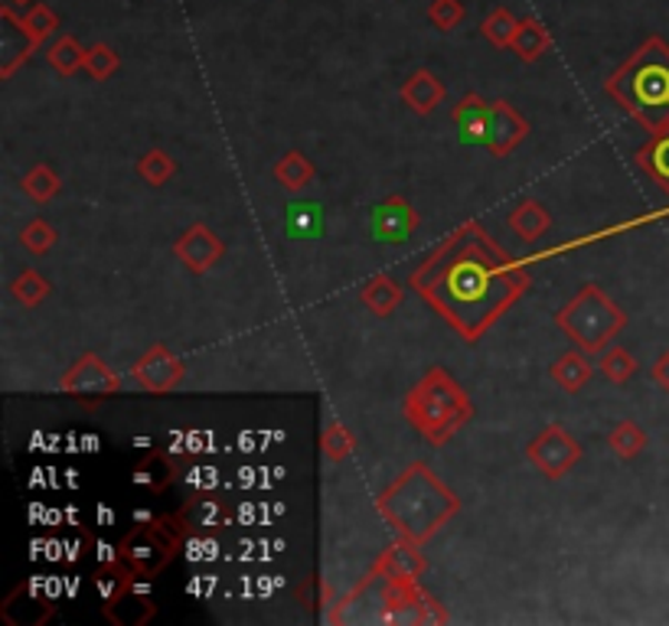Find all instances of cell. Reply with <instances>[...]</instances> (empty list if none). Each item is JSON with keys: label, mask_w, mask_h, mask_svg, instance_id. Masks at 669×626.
Returning a JSON list of instances; mask_svg holds the SVG:
<instances>
[{"label": "cell", "mask_w": 669, "mask_h": 626, "mask_svg": "<svg viewBox=\"0 0 669 626\" xmlns=\"http://www.w3.org/2000/svg\"><path fill=\"white\" fill-rule=\"evenodd\" d=\"M412 287L474 342L529 290V278L484 228L467 223L412 271Z\"/></svg>", "instance_id": "1"}, {"label": "cell", "mask_w": 669, "mask_h": 626, "mask_svg": "<svg viewBox=\"0 0 669 626\" xmlns=\"http://www.w3.org/2000/svg\"><path fill=\"white\" fill-rule=\"evenodd\" d=\"M460 510V500L454 490L432 473L428 463H412L389 490L379 496V513L392 522V528L415 542L425 545L442 525H447Z\"/></svg>", "instance_id": "2"}, {"label": "cell", "mask_w": 669, "mask_h": 626, "mask_svg": "<svg viewBox=\"0 0 669 626\" xmlns=\"http://www.w3.org/2000/svg\"><path fill=\"white\" fill-rule=\"evenodd\" d=\"M608 95L640 121L650 134L669 131V43L663 37L643 40L633 57L605 82Z\"/></svg>", "instance_id": "3"}, {"label": "cell", "mask_w": 669, "mask_h": 626, "mask_svg": "<svg viewBox=\"0 0 669 626\" xmlns=\"http://www.w3.org/2000/svg\"><path fill=\"white\" fill-rule=\"evenodd\" d=\"M405 418L428 444L442 448L474 418V404L445 369H428L405 399Z\"/></svg>", "instance_id": "4"}, {"label": "cell", "mask_w": 669, "mask_h": 626, "mask_svg": "<svg viewBox=\"0 0 669 626\" xmlns=\"http://www.w3.org/2000/svg\"><path fill=\"white\" fill-rule=\"evenodd\" d=\"M558 330L588 356H601L624 330L627 317L598 285L581 287L556 314Z\"/></svg>", "instance_id": "5"}, {"label": "cell", "mask_w": 669, "mask_h": 626, "mask_svg": "<svg viewBox=\"0 0 669 626\" xmlns=\"http://www.w3.org/2000/svg\"><path fill=\"white\" fill-rule=\"evenodd\" d=\"M183 538L186 535H183V528L176 525L173 515H154V519H144L141 525H134L121 538L118 558L138 577H158L176 558Z\"/></svg>", "instance_id": "6"}, {"label": "cell", "mask_w": 669, "mask_h": 626, "mask_svg": "<svg viewBox=\"0 0 669 626\" xmlns=\"http://www.w3.org/2000/svg\"><path fill=\"white\" fill-rule=\"evenodd\" d=\"M59 389L79 401L112 399V396H118L121 382H118V376L109 369L105 359H99L95 352H85V356L59 379Z\"/></svg>", "instance_id": "7"}, {"label": "cell", "mask_w": 669, "mask_h": 626, "mask_svg": "<svg viewBox=\"0 0 669 626\" xmlns=\"http://www.w3.org/2000/svg\"><path fill=\"white\" fill-rule=\"evenodd\" d=\"M526 456L536 463L539 473H546L549 480H561L578 460H581V444L561 428V424H549L529 448Z\"/></svg>", "instance_id": "8"}, {"label": "cell", "mask_w": 669, "mask_h": 626, "mask_svg": "<svg viewBox=\"0 0 669 626\" xmlns=\"http://www.w3.org/2000/svg\"><path fill=\"white\" fill-rule=\"evenodd\" d=\"M176 525L183 528L186 538H196V535H206V538H216L229 525L232 510L223 496L213 490V493H196V496H186V503L173 513Z\"/></svg>", "instance_id": "9"}, {"label": "cell", "mask_w": 669, "mask_h": 626, "mask_svg": "<svg viewBox=\"0 0 669 626\" xmlns=\"http://www.w3.org/2000/svg\"><path fill=\"white\" fill-rule=\"evenodd\" d=\"M183 372H186V369H183V359H176L164 342L151 346V349L134 362V369H131L134 382H138L144 392H154V396L173 392V389L180 386Z\"/></svg>", "instance_id": "10"}, {"label": "cell", "mask_w": 669, "mask_h": 626, "mask_svg": "<svg viewBox=\"0 0 669 626\" xmlns=\"http://www.w3.org/2000/svg\"><path fill=\"white\" fill-rule=\"evenodd\" d=\"M173 255L183 261L186 271L203 275V271H210L213 265L223 261L225 245L223 238H220L213 228L196 223V226H190L180 238H176V242H173Z\"/></svg>", "instance_id": "11"}, {"label": "cell", "mask_w": 669, "mask_h": 626, "mask_svg": "<svg viewBox=\"0 0 669 626\" xmlns=\"http://www.w3.org/2000/svg\"><path fill=\"white\" fill-rule=\"evenodd\" d=\"M529 134V124L526 117L516 112L509 102H490V112H487V134H484V144L490 154L497 157H509Z\"/></svg>", "instance_id": "12"}, {"label": "cell", "mask_w": 669, "mask_h": 626, "mask_svg": "<svg viewBox=\"0 0 669 626\" xmlns=\"http://www.w3.org/2000/svg\"><path fill=\"white\" fill-rule=\"evenodd\" d=\"M17 610H23V614L13 620V626H43L47 620H53L57 604H53V597H50L37 581H23V584H17V587L7 594V601L0 604V620L13 617Z\"/></svg>", "instance_id": "13"}, {"label": "cell", "mask_w": 669, "mask_h": 626, "mask_svg": "<svg viewBox=\"0 0 669 626\" xmlns=\"http://www.w3.org/2000/svg\"><path fill=\"white\" fill-rule=\"evenodd\" d=\"M37 47L40 43L30 37L23 20H17L10 7H0V79H10L20 62L37 53Z\"/></svg>", "instance_id": "14"}, {"label": "cell", "mask_w": 669, "mask_h": 626, "mask_svg": "<svg viewBox=\"0 0 669 626\" xmlns=\"http://www.w3.org/2000/svg\"><path fill=\"white\" fill-rule=\"evenodd\" d=\"M425 571V558L418 555V545L415 542H398L383 552V558L373 565V577H383V581H418V574Z\"/></svg>", "instance_id": "15"}, {"label": "cell", "mask_w": 669, "mask_h": 626, "mask_svg": "<svg viewBox=\"0 0 669 626\" xmlns=\"http://www.w3.org/2000/svg\"><path fill=\"white\" fill-rule=\"evenodd\" d=\"M180 470H183V463L173 460L168 451H151L131 470V483L148 490V493H164L170 483H176Z\"/></svg>", "instance_id": "16"}, {"label": "cell", "mask_w": 669, "mask_h": 626, "mask_svg": "<svg viewBox=\"0 0 669 626\" xmlns=\"http://www.w3.org/2000/svg\"><path fill=\"white\" fill-rule=\"evenodd\" d=\"M445 82H442L432 69H418V72L408 75V82L402 85V102L415 114H432L445 102Z\"/></svg>", "instance_id": "17"}, {"label": "cell", "mask_w": 669, "mask_h": 626, "mask_svg": "<svg viewBox=\"0 0 669 626\" xmlns=\"http://www.w3.org/2000/svg\"><path fill=\"white\" fill-rule=\"evenodd\" d=\"M102 614H105V620L112 626H144L158 617V604L148 594H141V591L131 587L114 604L102 607Z\"/></svg>", "instance_id": "18"}, {"label": "cell", "mask_w": 669, "mask_h": 626, "mask_svg": "<svg viewBox=\"0 0 669 626\" xmlns=\"http://www.w3.org/2000/svg\"><path fill=\"white\" fill-rule=\"evenodd\" d=\"M415 226H418V213L402 196H392L389 203L379 206L373 216V235L386 238V242H402Z\"/></svg>", "instance_id": "19"}, {"label": "cell", "mask_w": 669, "mask_h": 626, "mask_svg": "<svg viewBox=\"0 0 669 626\" xmlns=\"http://www.w3.org/2000/svg\"><path fill=\"white\" fill-rule=\"evenodd\" d=\"M553 226L549 209L539 199H523L513 213H509V228L523 238V242H539Z\"/></svg>", "instance_id": "20"}, {"label": "cell", "mask_w": 669, "mask_h": 626, "mask_svg": "<svg viewBox=\"0 0 669 626\" xmlns=\"http://www.w3.org/2000/svg\"><path fill=\"white\" fill-rule=\"evenodd\" d=\"M553 47V33L546 30V23H539L536 17H526L519 20V30H516V40H513V53L523 59V62H536L549 53Z\"/></svg>", "instance_id": "21"}, {"label": "cell", "mask_w": 669, "mask_h": 626, "mask_svg": "<svg viewBox=\"0 0 669 626\" xmlns=\"http://www.w3.org/2000/svg\"><path fill=\"white\" fill-rule=\"evenodd\" d=\"M553 379H556L558 389H565V392H581L585 386H588V379H591V362H588V352H581V349H571V352H565V356H558L556 366H553Z\"/></svg>", "instance_id": "22"}, {"label": "cell", "mask_w": 669, "mask_h": 626, "mask_svg": "<svg viewBox=\"0 0 669 626\" xmlns=\"http://www.w3.org/2000/svg\"><path fill=\"white\" fill-rule=\"evenodd\" d=\"M363 304H366V310H373L376 317H389L392 310L402 304V297H405V290L402 285L389 278V275H376V278H369L366 285H363Z\"/></svg>", "instance_id": "23"}, {"label": "cell", "mask_w": 669, "mask_h": 626, "mask_svg": "<svg viewBox=\"0 0 669 626\" xmlns=\"http://www.w3.org/2000/svg\"><path fill=\"white\" fill-rule=\"evenodd\" d=\"M134 577H138V574L128 568L121 558L102 562V568L95 574V591H99V597H102V607H109L124 591H131V587H134Z\"/></svg>", "instance_id": "24"}, {"label": "cell", "mask_w": 669, "mask_h": 626, "mask_svg": "<svg viewBox=\"0 0 669 626\" xmlns=\"http://www.w3.org/2000/svg\"><path fill=\"white\" fill-rule=\"evenodd\" d=\"M637 164L657 179L660 189L669 193V131L650 137V144L637 154Z\"/></svg>", "instance_id": "25"}, {"label": "cell", "mask_w": 669, "mask_h": 626, "mask_svg": "<svg viewBox=\"0 0 669 626\" xmlns=\"http://www.w3.org/2000/svg\"><path fill=\"white\" fill-rule=\"evenodd\" d=\"M85 57H89V50L75 40V37H59L57 43L50 47V53H47V62L57 69L62 79H72L79 69H85Z\"/></svg>", "instance_id": "26"}, {"label": "cell", "mask_w": 669, "mask_h": 626, "mask_svg": "<svg viewBox=\"0 0 669 626\" xmlns=\"http://www.w3.org/2000/svg\"><path fill=\"white\" fill-rule=\"evenodd\" d=\"M487 112H490V105L480 95H467L457 105L454 121L460 124V137L464 141H484V134H487Z\"/></svg>", "instance_id": "27"}, {"label": "cell", "mask_w": 669, "mask_h": 626, "mask_svg": "<svg viewBox=\"0 0 669 626\" xmlns=\"http://www.w3.org/2000/svg\"><path fill=\"white\" fill-rule=\"evenodd\" d=\"M314 176H317L314 164L301 151H287L278 164H275V179H278L284 189H304V186L314 183Z\"/></svg>", "instance_id": "28"}, {"label": "cell", "mask_w": 669, "mask_h": 626, "mask_svg": "<svg viewBox=\"0 0 669 626\" xmlns=\"http://www.w3.org/2000/svg\"><path fill=\"white\" fill-rule=\"evenodd\" d=\"M608 448L620 460H633V456L647 448V434H643V428L637 421H617L611 428V434H608Z\"/></svg>", "instance_id": "29"}, {"label": "cell", "mask_w": 669, "mask_h": 626, "mask_svg": "<svg viewBox=\"0 0 669 626\" xmlns=\"http://www.w3.org/2000/svg\"><path fill=\"white\" fill-rule=\"evenodd\" d=\"M516 30H519V20H516L506 7H497V10L480 23V33H484L487 43L497 47V50H509V47H513Z\"/></svg>", "instance_id": "30"}, {"label": "cell", "mask_w": 669, "mask_h": 626, "mask_svg": "<svg viewBox=\"0 0 669 626\" xmlns=\"http://www.w3.org/2000/svg\"><path fill=\"white\" fill-rule=\"evenodd\" d=\"M23 189H27L30 199H37V203H50V199L59 193L57 171L47 167V164H37L33 171H27V176H23Z\"/></svg>", "instance_id": "31"}, {"label": "cell", "mask_w": 669, "mask_h": 626, "mask_svg": "<svg viewBox=\"0 0 669 626\" xmlns=\"http://www.w3.org/2000/svg\"><path fill=\"white\" fill-rule=\"evenodd\" d=\"M138 173H141V179L144 183H151V186H164L173 179V173H176V161L164 154V151H151V154H144L141 161H138Z\"/></svg>", "instance_id": "32"}, {"label": "cell", "mask_w": 669, "mask_h": 626, "mask_svg": "<svg viewBox=\"0 0 669 626\" xmlns=\"http://www.w3.org/2000/svg\"><path fill=\"white\" fill-rule=\"evenodd\" d=\"M176 483L186 490V496H196V493H213L216 490V470L210 463H183Z\"/></svg>", "instance_id": "33"}, {"label": "cell", "mask_w": 669, "mask_h": 626, "mask_svg": "<svg viewBox=\"0 0 669 626\" xmlns=\"http://www.w3.org/2000/svg\"><path fill=\"white\" fill-rule=\"evenodd\" d=\"M10 290H13V297L23 304V307H37V304H43L47 300V294H50V281L40 275V271H33V268H27L13 285H10Z\"/></svg>", "instance_id": "34"}, {"label": "cell", "mask_w": 669, "mask_h": 626, "mask_svg": "<svg viewBox=\"0 0 669 626\" xmlns=\"http://www.w3.org/2000/svg\"><path fill=\"white\" fill-rule=\"evenodd\" d=\"M321 448H324V456L331 460V463H339V460H346V456L353 454V434H349V428L346 424H339V421H331L327 428H324V434H321Z\"/></svg>", "instance_id": "35"}, {"label": "cell", "mask_w": 669, "mask_h": 626, "mask_svg": "<svg viewBox=\"0 0 669 626\" xmlns=\"http://www.w3.org/2000/svg\"><path fill=\"white\" fill-rule=\"evenodd\" d=\"M601 372L611 379V382H627L633 372H637V359L624 349V346H608L601 352Z\"/></svg>", "instance_id": "36"}, {"label": "cell", "mask_w": 669, "mask_h": 626, "mask_svg": "<svg viewBox=\"0 0 669 626\" xmlns=\"http://www.w3.org/2000/svg\"><path fill=\"white\" fill-rule=\"evenodd\" d=\"M23 27L30 30V37H33L37 43H43V40H50L59 30V17L47 3H33V7L23 13Z\"/></svg>", "instance_id": "37"}, {"label": "cell", "mask_w": 669, "mask_h": 626, "mask_svg": "<svg viewBox=\"0 0 669 626\" xmlns=\"http://www.w3.org/2000/svg\"><path fill=\"white\" fill-rule=\"evenodd\" d=\"M57 228L50 226L47 219H33V223H27V228L20 232V242H23V248L27 252H33V255H47L53 245H57Z\"/></svg>", "instance_id": "38"}, {"label": "cell", "mask_w": 669, "mask_h": 626, "mask_svg": "<svg viewBox=\"0 0 669 626\" xmlns=\"http://www.w3.org/2000/svg\"><path fill=\"white\" fill-rule=\"evenodd\" d=\"M118 65H121V57L114 53L112 47H105V43H95V47L89 50V57H85V72H89L95 82L112 79L114 72H118Z\"/></svg>", "instance_id": "39"}, {"label": "cell", "mask_w": 669, "mask_h": 626, "mask_svg": "<svg viewBox=\"0 0 669 626\" xmlns=\"http://www.w3.org/2000/svg\"><path fill=\"white\" fill-rule=\"evenodd\" d=\"M428 20H432L438 30L450 33V30L464 20V3H460V0H432V3H428Z\"/></svg>", "instance_id": "40"}, {"label": "cell", "mask_w": 669, "mask_h": 626, "mask_svg": "<svg viewBox=\"0 0 669 626\" xmlns=\"http://www.w3.org/2000/svg\"><path fill=\"white\" fill-rule=\"evenodd\" d=\"M653 379H657V386L669 396V349L657 359V366H653Z\"/></svg>", "instance_id": "41"}, {"label": "cell", "mask_w": 669, "mask_h": 626, "mask_svg": "<svg viewBox=\"0 0 669 626\" xmlns=\"http://www.w3.org/2000/svg\"><path fill=\"white\" fill-rule=\"evenodd\" d=\"M10 3H33V0H10Z\"/></svg>", "instance_id": "42"}]
</instances>
